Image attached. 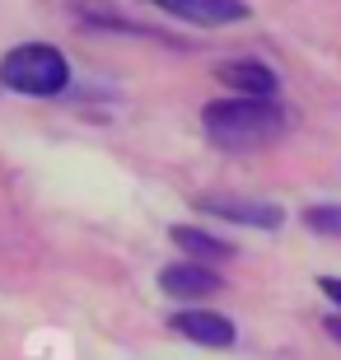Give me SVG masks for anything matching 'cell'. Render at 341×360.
I'll return each instance as SVG.
<instances>
[{"instance_id":"obj_9","label":"cell","mask_w":341,"mask_h":360,"mask_svg":"<svg viewBox=\"0 0 341 360\" xmlns=\"http://www.w3.org/2000/svg\"><path fill=\"white\" fill-rule=\"evenodd\" d=\"M304 225L314 229V234L337 239L341 234V206H309V211H304Z\"/></svg>"},{"instance_id":"obj_11","label":"cell","mask_w":341,"mask_h":360,"mask_svg":"<svg viewBox=\"0 0 341 360\" xmlns=\"http://www.w3.org/2000/svg\"><path fill=\"white\" fill-rule=\"evenodd\" d=\"M323 328H328L332 342H341V314H332V319H323Z\"/></svg>"},{"instance_id":"obj_1","label":"cell","mask_w":341,"mask_h":360,"mask_svg":"<svg viewBox=\"0 0 341 360\" xmlns=\"http://www.w3.org/2000/svg\"><path fill=\"white\" fill-rule=\"evenodd\" d=\"M201 131L224 155H252V150L276 146L290 131V112L276 98L234 94V98H215L201 108Z\"/></svg>"},{"instance_id":"obj_3","label":"cell","mask_w":341,"mask_h":360,"mask_svg":"<svg viewBox=\"0 0 341 360\" xmlns=\"http://www.w3.org/2000/svg\"><path fill=\"white\" fill-rule=\"evenodd\" d=\"M197 211L215 215L224 225H248V229H281L285 211L276 201H257V197H201Z\"/></svg>"},{"instance_id":"obj_5","label":"cell","mask_w":341,"mask_h":360,"mask_svg":"<svg viewBox=\"0 0 341 360\" xmlns=\"http://www.w3.org/2000/svg\"><path fill=\"white\" fill-rule=\"evenodd\" d=\"M155 10L183 19V24H197V28H229V24H243L248 19V0H145Z\"/></svg>"},{"instance_id":"obj_10","label":"cell","mask_w":341,"mask_h":360,"mask_svg":"<svg viewBox=\"0 0 341 360\" xmlns=\"http://www.w3.org/2000/svg\"><path fill=\"white\" fill-rule=\"evenodd\" d=\"M318 290H323V295L332 300V304L341 309V281H337V276H318Z\"/></svg>"},{"instance_id":"obj_2","label":"cell","mask_w":341,"mask_h":360,"mask_svg":"<svg viewBox=\"0 0 341 360\" xmlns=\"http://www.w3.org/2000/svg\"><path fill=\"white\" fill-rule=\"evenodd\" d=\"M0 84L24 98H56L70 89V61L52 42H19L0 56Z\"/></svg>"},{"instance_id":"obj_4","label":"cell","mask_w":341,"mask_h":360,"mask_svg":"<svg viewBox=\"0 0 341 360\" xmlns=\"http://www.w3.org/2000/svg\"><path fill=\"white\" fill-rule=\"evenodd\" d=\"M169 328L178 337H187L192 347H210V351H229L238 342V328L215 309H178V314H169Z\"/></svg>"},{"instance_id":"obj_7","label":"cell","mask_w":341,"mask_h":360,"mask_svg":"<svg viewBox=\"0 0 341 360\" xmlns=\"http://www.w3.org/2000/svg\"><path fill=\"white\" fill-rule=\"evenodd\" d=\"M220 84H229L234 94H252V98H276L281 94V75L262 61H252V56H234V61H224L220 70Z\"/></svg>"},{"instance_id":"obj_6","label":"cell","mask_w":341,"mask_h":360,"mask_svg":"<svg viewBox=\"0 0 341 360\" xmlns=\"http://www.w3.org/2000/svg\"><path fill=\"white\" fill-rule=\"evenodd\" d=\"M159 290L173 295V300H206V295L224 290V276L215 271V262L187 257V262H169V267L159 271Z\"/></svg>"},{"instance_id":"obj_8","label":"cell","mask_w":341,"mask_h":360,"mask_svg":"<svg viewBox=\"0 0 341 360\" xmlns=\"http://www.w3.org/2000/svg\"><path fill=\"white\" fill-rule=\"evenodd\" d=\"M169 239L178 243L187 257H201V262H229V257H234V243L220 239V234H206V229H197V225H173Z\"/></svg>"}]
</instances>
